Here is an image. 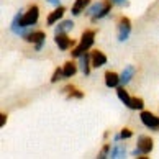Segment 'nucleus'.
I'll use <instances>...</instances> for the list:
<instances>
[{"instance_id":"obj_19","label":"nucleus","mask_w":159,"mask_h":159,"mask_svg":"<svg viewBox=\"0 0 159 159\" xmlns=\"http://www.w3.org/2000/svg\"><path fill=\"white\" fill-rule=\"evenodd\" d=\"M103 5H105V0H103V2H95V3H92L90 7H87L85 13L89 15V16H93V15H97L98 11L103 8Z\"/></svg>"},{"instance_id":"obj_16","label":"nucleus","mask_w":159,"mask_h":159,"mask_svg":"<svg viewBox=\"0 0 159 159\" xmlns=\"http://www.w3.org/2000/svg\"><path fill=\"white\" fill-rule=\"evenodd\" d=\"M77 64L72 62V61H67L66 64L62 66V72H64V79H69L72 77V75H75V72H77Z\"/></svg>"},{"instance_id":"obj_18","label":"nucleus","mask_w":159,"mask_h":159,"mask_svg":"<svg viewBox=\"0 0 159 159\" xmlns=\"http://www.w3.org/2000/svg\"><path fill=\"white\" fill-rule=\"evenodd\" d=\"M125 144H121V143H116L113 148H111V151H110V157H113V159H116V157H125Z\"/></svg>"},{"instance_id":"obj_27","label":"nucleus","mask_w":159,"mask_h":159,"mask_svg":"<svg viewBox=\"0 0 159 159\" xmlns=\"http://www.w3.org/2000/svg\"><path fill=\"white\" fill-rule=\"evenodd\" d=\"M5 123H7V115L2 113V115H0V126H3Z\"/></svg>"},{"instance_id":"obj_14","label":"nucleus","mask_w":159,"mask_h":159,"mask_svg":"<svg viewBox=\"0 0 159 159\" xmlns=\"http://www.w3.org/2000/svg\"><path fill=\"white\" fill-rule=\"evenodd\" d=\"M134 72H136V69H134V66H126L125 69H123L121 75H120L121 84H123V85L129 84V82H131V79H133V75H134Z\"/></svg>"},{"instance_id":"obj_15","label":"nucleus","mask_w":159,"mask_h":159,"mask_svg":"<svg viewBox=\"0 0 159 159\" xmlns=\"http://www.w3.org/2000/svg\"><path fill=\"white\" fill-rule=\"evenodd\" d=\"M74 28V21L72 20H62L57 23V26L54 28V34H59V33H67Z\"/></svg>"},{"instance_id":"obj_6","label":"nucleus","mask_w":159,"mask_h":159,"mask_svg":"<svg viewBox=\"0 0 159 159\" xmlns=\"http://www.w3.org/2000/svg\"><path fill=\"white\" fill-rule=\"evenodd\" d=\"M54 43L61 51H67L74 46V39L69 38L66 33H59V34H54Z\"/></svg>"},{"instance_id":"obj_10","label":"nucleus","mask_w":159,"mask_h":159,"mask_svg":"<svg viewBox=\"0 0 159 159\" xmlns=\"http://www.w3.org/2000/svg\"><path fill=\"white\" fill-rule=\"evenodd\" d=\"M90 59H92V67H95V69H98V67H102V66L107 64V56H105L102 51H98V49L92 51Z\"/></svg>"},{"instance_id":"obj_21","label":"nucleus","mask_w":159,"mask_h":159,"mask_svg":"<svg viewBox=\"0 0 159 159\" xmlns=\"http://www.w3.org/2000/svg\"><path fill=\"white\" fill-rule=\"evenodd\" d=\"M144 107V100L141 98V97H131V102H129L128 105V108H131V110H143Z\"/></svg>"},{"instance_id":"obj_9","label":"nucleus","mask_w":159,"mask_h":159,"mask_svg":"<svg viewBox=\"0 0 159 159\" xmlns=\"http://www.w3.org/2000/svg\"><path fill=\"white\" fill-rule=\"evenodd\" d=\"M90 67H92V59H90V54L85 51L84 54L79 57V69L82 70L84 75H89L90 74Z\"/></svg>"},{"instance_id":"obj_26","label":"nucleus","mask_w":159,"mask_h":159,"mask_svg":"<svg viewBox=\"0 0 159 159\" xmlns=\"http://www.w3.org/2000/svg\"><path fill=\"white\" fill-rule=\"evenodd\" d=\"M113 5H118V7H128V0H111Z\"/></svg>"},{"instance_id":"obj_4","label":"nucleus","mask_w":159,"mask_h":159,"mask_svg":"<svg viewBox=\"0 0 159 159\" xmlns=\"http://www.w3.org/2000/svg\"><path fill=\"white\" fill-rule=\"evenodd\" d=\"M139 120H141V123H143V125H144L146 128L152 129V131H159V116H156L154 113L141 110V113H139Z\"/></svg>"},{"instance_id":"obj_17","label":"nucleus","mask_w":159,"mask_h":159,"mask_svg":"<svg viewBox=\"0 0 159 159\" xmlns=\"http://www.w3.org/2000/svg\"><path fill=\"white\" fill-rule=\"evenodd\" d=\"M62 92L67 95V98H82L84 97V93H82L80 90H77L74 85H66L62 89Z\"/></svg>"},{"instance_id":"obj_3","label":"nucleus","mask_w":159,"mask_h":159,"mask_svg":"<svg viewBox=\"0 0 159 159\" xmlns=\"http://www.w3.org/2000/svg\"><path fill=\"white\" fill-rule=\"evenodd\" d=\"M23 39H25L26 43H33L34 51H41L44 46V41H46V34H44V31L36 30V31H30Z\"/></svg>"},{"instance_id":"obj_12","label":"nucleus","mask_w":159,"mask_h":159,"mask_svg":"<svg viewBox=\"0 0 159 159\" xmlns=\"http://www.w3.org/2000/svg\"><path fill=\"white\" fill-rule=\"evenodd\" d=\"M111 7H113V2H111V0H105L103 8L100 10L97 15L90 16V20H92V21H97V20H102V18H105V16H108V15H110V11H111Z\"/></svg>"},{"instance_id":"obj_8","label":"nucleus","mask_w":159,"mask_h":159,"mask_svg":"<svg viewBox=\"0 0 159 159\" xmlns=\"http://www.w3.org/2000/svg\"><path fill=\"white\" fill-rule=\"evenodd\" d=\"M120 82H121V79L116 72H113V70H107L105 72V85L108 89H116L120 85Z\"/></svg>"},{"instance_id":"obj_25","label":"nucleus","mask_w":159,"mask_h":159,"mask_svg":"<svg viewBox=\"0 0 159 159\" xmlns=\"http://www.w3.org/2000/svg\"><path fill=\"white\" fill-rule=\"evenodd\" d=\"M84 49H82V46L79 44V46H75V48L72 49V52H70V54H72V57H80L82 54H84Z\"/></svg>"},{"instance_id":"obj_20","label":"nucleus","mask_w":159,"mask_h":159,"mask_svg":"<svg viewBox=\"0 0 159 159\" xmlns=\"http://www.w3.org/2000/svg\"><path fill=\"white\" fill-rule=\"evenodd\" d=\"M116 95H118V98H120L121 102L126 105V107L129 105V102H131V97L128 95V92H126L125 89H123V87H120V85L116 87Z\"/></svg>"},{"instance_id":"obj_11","label":"nucleus","mask_w":159,"mask_h":159,"mask_svg":"<svg viewBox=\"0 0 159 159\" xmlns=\"http://www.w3.org/2000/svg\"><path fill=\"white\" fill-rule=\"evenodd\" d=\"M64 11H66V8L61 7V5H59V7H56V10H54V11H51V13L48 15V20H46V21H48V25H49V26L56 25V23L64 16Z\"/></svg>"},{"instance_id":"obj_5","label":"nucleus","mask_w":159,"mask_h":159,"mask_svg":"<svg viewBox=\"0 0 159 159\" xmlns=\"http://www.w3.org/2000/svg\"><path fill=\"white\" fill-rule=\"evenodd\" d=\"M131 33V21L126 16H121L118 21V41H126Z\"/></svg>"},{"instance_id":"obj_28","label":"nucleus","mask_w":159,"mask_h":159,"mask_svg":"<svg viewBox=\"0 0 159 159\" xmlns=\"http://www.w3.org/2000/svg\"><path fill=\"white\" fill-rule=\"evenodd\" d=\"M48 3H51V5H54V7H59V0H46Z\"/></svg>"},{"instance_id":"obj_2","label":"nucleus","mask_w":159,"mask_h":159,"mask_svg":"<svg viewBox=\"0 0 159 159\" xmlns=\"http://www.w3.org/2000/svg\"><path fill=\"white\" fill-rule=\"evenodd\" d=\"M38 16H39V8H38V5H31V7L21 15V20H20L21 26H33V25H36Z\"/></svg>"},{"instance_id":"obj_24","label":"nucleus","mask_w":159,"mask_h":159,"mask_svg":"<svg viewBox=\"0 0 159 159\" xmlns=\"http://www.w3.org/2000/svg\"><path fill=\"white\" fill-rule=\"evenodd\" d=\"M120 136H121V139H129L133 136V131L129 128H123L121 131H120Z\"/></svg>"},{"instance_id":"obj_13","label":"nucleus","mask_w":159,"mask_h":159,"mask_svg":"<svg viewBox=\"0 0 159 159\" xmlns=\"http://www.w3.org/2000/svg\"><path fill=\"white\" fill-rule=\"evenodd\" d=\"M90 5V0H75L74 5H72V8H70V11H72V15L74 16H77L80 15L84 10H87V7Z\"/></svg>"},{"instance_id":"obj_7","label":"nucleus","mask_w":159,"mask_h":159,"mask_svg":"<svg viewBox=\"0 0 159 159\" xmlns=\"http://www.w3.org/2000/svg\"><path fill=\"white\" fill-rule=\"evenodd\" d=\"M93 41H95V31L93 30H87L82 33L80 36V46L84 51H89L92 46H93Z\"/></svg>"},{"instance_id":"obj_22","label":"nucleus","mask_w":159,"mask_h":159,"mask_svg":"<svg viewBox=\"0 0 159 159\" xmlns=\"http://www.w3.org/2000/svg\"><path fill=\"white\" fill-rule=\"evenodd\" d=\"M61 79H64V72H62V67H57L54 72H52V77H51V82L54 84V82H57V80H61Z\"/></svg>"},{"instance_id":"obj_1","label":"nucleus","mask_w":159,"mask_h":159,"mask_svg":"<svg viewBox=\"0 0 159 159\" xmlns=\"http://www.w3.org/2000/svg\"><path fill=\"white\" fill-rule=\"evenodd\" d=\"M152 148H154V141H152L149 136H139L138 138V146L136 149L133 151V156L138 157L139 154H149V152L152 151Z\"/></svg>"},{"instance_id":"obj_23","label":"nucleus","mask_w":159,"mask_h":159,"mask_svg":"<svg viewBox=\"0 0 159 159\" xmlns=\"http://www.w3.org/2000/svg\"><path fill=\"white\" fill-rule=\"evenodd\" d=\"M110 151H111V148H110V143L103 144L102 151L98 152V157H100V159H105V157H108V156H110Z\"/></svg>"}]
</instances>
